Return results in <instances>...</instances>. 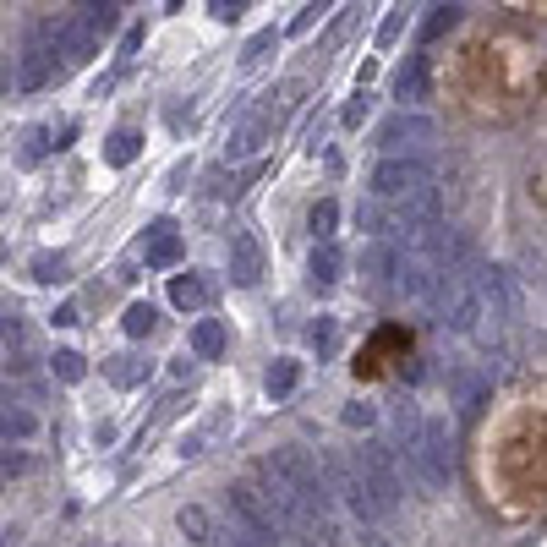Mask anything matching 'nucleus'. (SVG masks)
Returning <instances> with one entry per match:
<instances>
[{"instance_id":"obj_9","label":"nucleus","mask_w":547,"mask_h":547,"mask_svg":"<svg viewBox=\"0 0 547 547\" xmlns=\"http://www.w3.org/2000/svg\"><path fill=\"white\" fill-rule=\"evenodd\" d=\"M378 143L389 148V154H405V148H422V143H433V121L427 115H389V121L378 126Z\"/></svg>"},{"instance_id":"obj_4","label":"nucleus","mask_w":547,"mask_h":547,"mask_svg":"<svg viewBox=\"0 0 547 547\" xmlns=\"http://www.w3.org/2000/svg\"><path fill=\"white\" fill-rule=\"evenodd\" d=\"M225 509H230V515H236L241 526L252 531V537H263V542H269V547H279V542H285V526H279V515L269 509V498H263L252 482H230Z\"/></svg>"},{"instance_id":"obj_21","label":"nucleus","mask_w":547,"mask_h":547,"mask_svg":"<svg viewBox=\"0 0 547 547\" xmlns=\"http://www.w3.org/2000/svg\"><path fill=\"white\" fill-rule=\"evenodd\" d=\"M263 383H269V394H274V400H285V394H296V383H301V362H290V356H279V362L269 367V378H263Z\"/></svg>"},{"instance_id":"obj_41","label":"nucleus","mask_w":547,"mask_h":547,"mask_svg":"<svg viewBox=\"0 0 547 547\" xmlns=\"http://www.w3.org/2000/svg\"><path fill=\"white\" fill-rule=\"evenodd\" d=\"M296 547H318V542H312V537H301V542H296Z\"/></svg>"},{"instance_id":"obj_40","label":"nucleus","mask_w":547,"mask_h":547,"mask_svg":"<svg viewBox=\"0 0 547 547\" xmlns=\"http://www.w3.org/2000/svg\"><path fill=\"white\" fill-rule=\"evenodd\" d=\"M165 6H170V11H181V6H186V0H165Z\"/></svg>"},{"instance_id":"obj_31","label":"nucleus","mask_w":547,"mask_h":547,"mask_svg":"<svg viewBox=\"0 0 547 547\" xmlns=\"http://www.w3.org/2000/svg\"><path fill=\"white\" fill-rule=\"evenodd\" d=\"M307 340H312V351H318V356H334V340H340L334 318H318V323H312V334H307Z\"/></svg>"},{"instance_id":"obj_5","label":"nucleus","mask_w":547,"mask_h":547,"mask_svg":"<svg viewBox=\"0 0 547 547\" xmlns=\"http://www.w3.org/2000/svg\"><path fill=\"white\" fill-rule=\"evenodd\" d=\"M367 186H372V197H378V203H394V197L416 192V186H433V170H427L422 159L389 154V159H378V165H372Z\"/></svg>"},{"instance_id":"obj_16","label":"nucleus","mask_w":547,"mask_h":547,"mask_svg":"<svg viewBox=\"0 0 547 547\" xmlns=\"http://www.w3.org/2000/svg\"><path fill=\"white\" fill-rule=\"evenodd\" d=\"M170 301L186 312H197V307H208L214 301V279H203V274H176L170 279Z\"/></svg>"},{"instance_id":"obj_38","label":"nucleus","mask_w":547,"mask_h":547,"mask_svg":"<svg viewBox=\"0 0 547 547\" xmlns=\"http://www.w3.org/2000/svg\"><path fill=\"white\" fill-rule=\"evenodd\" d=\"M132 50H143V28H126L121 33V55H132Z\"/></svg>"},{"instance_id":"obj_32","label":"nucleus","mask_w":547,"mask_h":547,"mask_svg":"<svg viewBox=\"0 0 547 547\" xmlns=\"http://www.w3.org/2000/svg\"><path fill=\"white\" fill-rule=\"evenodd\" d=\"M50 148H55V143H50V126H33V132H28V148H22V165H39Z\"/></svg>"},{"instance_id":"obj_10","label":"nucleus","mask_w":547,"mask_h":547,"mask_svg":"<svg viewBox=\"0 0 547 547\" xmlns=\"http://www.w3.org/2000/svg\"><path fill=\"white\" fill-rule=\"evenodd\" d=\"M274 137V115L269 110H252V115H241V126L230 132V143H225V154L230 159H252V154H263V143Z\"/></svg>"},{"instance_id":"obj_19","label":"nucleus","mask_w":547,"mask_h":547,"mask_svg":"<svg viewBox=\"0 0 547 547\" xmlns=\"http://www.w3.org/2000/svg\"><path fill=\"white\" fill-rule=\"evenodd\" d=\"M148 367L143 356H110V362H104V378L115 383V389H137V383H148Z\"/></svg>"},{"instance_id":"obj_29","label":"nucleus","mask_w":547,"mask_h":547,"mask_svg":"<svg viewBox=\"0 0 547 547\" xmlns=\"http://www.w3.org/2000/svg\"><path fill=\"white\" fill-rule=\"evenodd\" d=\"M274 44H279V33H274V28H263V33H252V39H247V50H241V66H258V61H263V55H269V50H274Z\"/></svg>"},{"instance_id":"obj_26","label":"nucleus","mask_w":547,"mask_h":547,"mask_svg":"<svg viewBox=\"0 0 547 547\" xmlns=\"http://www.w3.org/2000/svg\"><path fill=\"white\" fill-rule=\"evenodd\" d=\"M307 225H312V236H318V241H334V225H340V203H334V197H323V203L307 214Z\"/></svg>"},{"instance_id":"obj_34","label":"nucleus","mask_w":547,"mask_h":547,"mask_svg":"<svg viewBox=\"0 0 547 547\" xmlns=\"http://www.w3.org/2000/svg\"><path fill=\"white\" fill-rule=\"evenodd\" d=\"M247 6H252V0H208V17H214V22H241V17H247Z\"/></svg>"},{"instance_id":"obj_13","label":"nucleus","mask_w":547,"mask_h":547,"mask_svg":"<svg viewBox=\"0 0 547 547\" xmlns=\"http://www.w3.org/2000/svg\"><path fill=\"white\" fill-rule=\"evenodd\" d=\"M258 274H263L258 241H252L247 230H230V279H236V285H258Z\"/></svg>"},{"instance_id":"obj_35","label":"nucleus","mask_w":547,"mask_h":547,"mask_svg":"<svg viewBox=\"0 0 547 547\" xmlns=\"http://www.w3.org/2000/svg\"><path fill=\"white\" fill-rule=\"evenodd\" d=\"M329 6H334V0H307V6H301L296 17H290V33H307V28H312V22H318Z\"/></svg>"},{"instance_id":"obj_36","label":"nucleus","mask_w":547,"mask_h":547,"mask_svg":"<svg viewBox=\"0 0 547 547\" xmlns=\"http://www.w3.org/2000/svg\"><path fill=\"white\" fill-rule=\"evenodd\" d=\"M33 279H44V285L66 279V258H33Z\"/></svg>"},{"instance_id":"obj_30","label":"nucleus","mask_w":547,"mask_h":547,"mask_svg":"<svg viewBox=\"0 0 547 547\" xmlns=\"http://www.w3.org/2000/svg\"><path fill=\"white\" fill-rule=\"evenodd\" d=\"M340 422L345 427H378V405H372V400H351L340 411Z\"/></svg>"},{"instance_id":"obj_17","label":"nucleus","mask_w":547,"mask_h":547,"mask_svg":"<svg viewBox=\"0 0 547 547\" xmlns=\"http://www.w3.org/2000/svg\"><path fill=\"white\" fill-rule=\"evenodd\" d=\"M225 345H230V334H225V323H219V318H203L192 329V356H197V362H219Z\"/></svg>"},{"instance_id":"obj_37","label":"nucleus","mask_w":547,"mask_h":547,"mask_svg":"<svg viewBox=\"0 0 547 547\" xmlns=\"http://www.w3.org/2000/svg\"><path fill=\"white\" fill-rule=\"evenodd\" d=\"M356 537H362V547H394L389 526H356Z\"/></svg>"},{"instance_id":"obj_7","label":"nucleus","mask_w":547,"mask_h":547,"mask_svg":"<svg viewBox=\"0 0 547 547\" xmlns=\"http://www.w3.org/2000/svg\"><path fill=\"white\" fill-rule=\"evenodd\" d=\"M55 50H61L66 72H72V66H88L93 55H99V33H93L77 11H66V17H55Z\"/></svg>"},{"instance_id":"obj_28","label":"nucleus","mask_w":547,"mask_h":547,"mask_svg":"<svg viewBox=\"0 0 547 547\" xmlns=\"http://www.w3.org/2000/svg\"><path fill=\"white\" fill-rule=\"evenodd\" d=\"M50 372H55V378H61V383H83L88 362H83V356H77V351H55V356H50Z\"/></svg>"},{"instance_id":"obj_3","label":"nucleus","mask_w":547,"mask_h":547,"mask_svg":"<svg viewBox=\"0 0 547 547\" xmlns=\"http://www.w3.org/2000/svg\"><path fill=\"white\" fill-rule=\"evenodd\" d=\"M55 55H61V50H55V17H39L28 28V39H22V55H17V88H28V93L50 88L55 77L66 72Z\"/></svg>"},{"instance_id":"obj_25","label":"nucleus","mask_w":547,"mask_h":547,"mask_svg":"<svg viewBox=\"0 0 547 547\" xmlns=\"http://www.w3.org/2000/svg\"><path fill=\"white\" fill-rule=\"evenodd\" d=\"M154 329H159V312L148 307V301H132V307H126V334H132V340H148Z\"/></svg>"},{"instance_id":"obj_8","label":"nucleus","mask_w":547,"mask_h":547,"mask_svg":"<svg viewBox=\"0 0 547 547\" xmlns=\"http://www.w3.org/2000/svg\"><path fill=\"white\" fill-rule=\"evenodd\" d=\"M356 269H362V279H367L372 296H389V290H394V274H400V247H394V241H367L362 258H356Z\"/></svg>"},{"instance_id":"obj_23","label":"nucleus","mask_w":547,"mask_h":547,"mask_svg":"<svg viewBox=\"0 0 547 547\" xmlns=\"http://www.w3.org/2000/svg\"><path fill=\"white\" fill-rule=\"evenodd\" d=\"M411 0H400V6L389 11V17H383V28H378V50H394V44H400V33H405V22H411Z\"/></svg>"},{"instance_id":"obj_27","label":"nucleus","mask_w":547,"mask_h":547,"mask_svg":"<svg viewBox=\"0 0 547 547\" xmlns=\"http://www.w3.org/2000/svg\"><path fill=\"white\" fill-rule=\"evenodd\" d=\"M455 22H460V6H455V0H444V6H433V17L422 22V39L433 44L438 33H449V28H455Z\"/></svg>"},{"instance_id":"obj_39","label":"nucleus","mask_w":547,"mask_h":547,"mask_svg":"<svg viewBox=\"0 0 547 547\" xmlns=\"http://www.w3.org/2000/svg\"><path fill=\"white\" fill-rule=\"evenodd\" d=\"M11 88V66H6V55H0V93Z\"/></svg>"},{"instance_id":"obj_1","label":"nucleus","mask_w":547,"mask_h":547,"mask_svg":"<svg viewBox=\"0 0 547 547\" xmlns=\"http://www.w3.org/2000/svg\"><path fill=\"white\" fill-rule=\"evenodd\" d=\"M422 307L433 312L444 329H455V334H476V329H482V318H487L482 296H476V285H471V274H465V269H438Z\"/></svg>"},{"instance_id":"obj_18","label":"nucleus","mask_w":547,"mask_h":547,"mask_svg":"<svg viewBox=\"0 0 547 547\" xmlns=\"http://www.w3.org/2000/svg\"><path fill=\"white\" fill-rule=\"evenodd\" d=\"M137 154H143V132H137V126H115V132H110V143H104V165L126 170Z\"/></svg>"},{"instance_id":"obj_22","label":"nucleus","mask_w":547,"mask_h":547,"mask_svg":"<svg viewBox=\"0 0 547 547\" xmlns=\"http://www.w3.org/2000/svg\"><path fill=\"white\" fill-rule=\"evenodd\" d=\"M33 427H39L33 411H22V405H0V438H6V444L11 438H33Z\"/></svg>"},{"instance_id":"obj_6","label":"nucleus","mask_w":547,"mask_h":547,"mask_svg":"<svg viewBox=\"0 0 547 547\" xmlns=\"http://www.w3.org/2000/svg\"><path fill=\"white\" fill-rule=\"evenodd\" d=\"M471 285H476L482 312H487L493 323H509V318L520 312V290H515V274H509V269H476Z\"/></svg>"},{"instance_id":"obj_20","label":"nucleus","mask_w":547,"mask_h":547,"mask_svg":"<svg viewBox=\"0 0 547 547\" xmlns=\"http://www.w3.org/2000/svg\"><path fill=\"white\" fill-rule=\"evenodd\" d=\"M0 362H6V367H28V329H22V323L17 318H6V323H0Z\"/></svg>"},{"instance_id":"obj_14","label":"nucleus","mask_w":547,"mask_h":547,"mask_svg":"<svg viewBox=\"0 0 547 547\" xmlns=\"http://www.w3.org/2000/svg\"><path fill=\"white\" fill-rule=\"evenodd\" d=\"M176 526L192 537V547H225V526H219L203 504H186L181 515H176Z\"/></svg>"},{"instance_id":"obj_11","label":"nucleus","mask_w":547,"mask_h":547,"mask_svg":"<svg viewBox=\"0 0 547 547\" xmlns=\"http://www.w3.org/2000/svg\"><path fill=\"white\" fill-rule=\"evenodd\" d=\"M487 394H493V372H449V405H460L465 416H476L487 405Z\"/></svg>"},{"instance_id":"obj_12","label":"nucleus","mask_w":547,"mask_h":547,"mask_svg":"<svg viewBox=\"0 0 547 547\" xmlns=\"http://www.w3.org/2000/svg\"><path fill=\"white\" fill-rule=\"evenodd\" d=\"M143 258H148V269H176L181 263V230L170 225V219H154V225H148Z\"/></svg>"},{"instance_id":"obj_2","label":"nucleus","mask_w":547,"mask_h":547,"mask_svg":"<svg viewBox=\"0 0 547 547\" xmlns=\"http://www.w3.org/2000/svg\"><path fill=\"white\" fill-rule=\"evenodd\" d=\"M405 465L427 493H444L455 482V455H449V427L444 422H416L405 433Z\"/></svg>"},{"instance_id":"obj_15","label":"nucleus","mask_w":547,"mask_h":547,"mask_svg":"<svg viewBox=\"0 0 547 547\" xmlns=\"http://www.w3.org/2000/svg\"><path fill=\"white\" fill-rule=\"evenodd\" d=\"M340 269H345L340 247H334V241H318V247H312V263H307L312 290H334V285H340Z\"/></svg>"},{"instance_id":"obj_24","label":"nucleus","mask_w":547,"mask_h":547,"mask_svg":"<svg viewBox=\"0 0 547 547\" xmlns=\"http://www.w3.org/2000/svg\"><path fill=\"white\" fill-rule=\"evenodd\" d=\"M422 88H427V61H422V55H411V66L394 77V93H400V99H422Z\"/></svg>"},{"instance_id":"obj_33","label":"nucleus","mask_w":547,"mask_h":547,"mask_svg":"<svg viewBox=\"0 0 547 547\" xmlns=\"http://www.w3.org/2000/svg\"><path fill=\"white\" fill-rule=\"evenodd\" d=\"M367 115H372V93H367V88H356V93H351V104L340 110V121H345V126H362Z\"/></svg>"}]
</instances>
